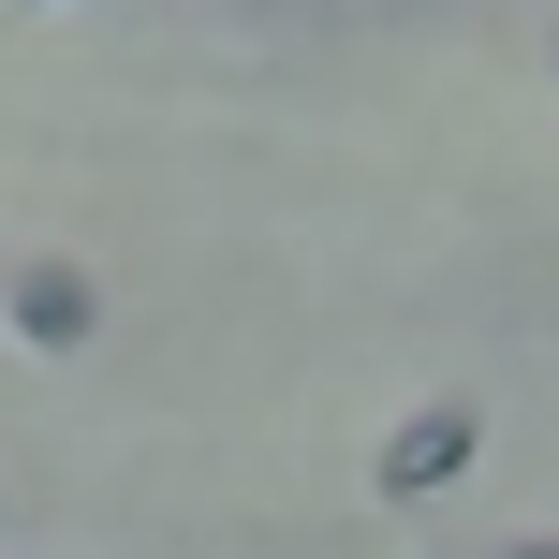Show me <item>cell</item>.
<instances>
[{
    "mask_svg": "<svg viewBox=\"0 0 559 559\" xmlns=\"http://www.w3.org/2000/svg\"><path fill=\"white\" fill-rule=\"evenodd\" d=\"M472 456H486V413H472V397H427V413L383 427V456H368V472H383V501H442Z\"/></svg>",
    "mask_w": 559,
    "mask_h": 559,
    "instance_id": "cell-1",
    "label": "cell"
},
{
    "mask_svg": "<svg viewBox=\"0 0 559 559\" xmlns=\"http://www.w3.org/2000/svg\"><path fill=\"white\" fill-rule=\"evenodd\" d=\"M0 324H15L29 354H88V324H104V295H88V265L29 251V265H15V295H0Z\"/></svg>",
    "mask_w": 559,
    "mask_h": 559,
    "instance_id": "cell-2",
    "label": "cell"
},
{
    "mask_svg": "<svg viewBox=\"0 0 559 559\" xmlns=\"http://www.w3.org/2000/svg\"><path fill=\"white\" fill-rule=\"evenodd\" d=\"M486 559H559V531H531V545H486Z\"/></svg>",
    "mask_w": 559,
    "mask_h": 559,
    "instance_id": "cell-3",
    "label": "cell"
},
{
    "mask_svg": "<svg viewBox=\"0 0 559 559\" xmlns=\"http://www.w3.org/2000/svg\"><path fill=\"white\" fill-rule=\"evenodd\" d=\"M29 15H88V0H29Z\"/></svg>",
    "mask_w": 559,
    "mask_h": 559,
    "instance_id": "cell-4",
    "label": "cell"
}]
</instances>
